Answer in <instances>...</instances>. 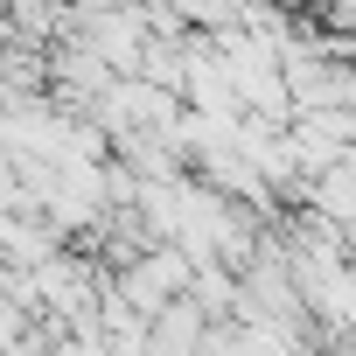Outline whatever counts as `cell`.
<instances>
[{"label": "cell", "instance_id": "cell-3", "mask_svg": "<svg viewBox=\"0 0 356 356\" xmlns=\"http://www.w3.org/2000/svg\"><path fill=\"white\" fill-rule=\"evenodd\" d=\"M349 168H356V147H349Z\"/></svg>", "mask_w": 356, "mask_h": 356}, {"label": "cell", "instance_id": "cell-1", "mask_svg": "<svg viewBox=\"0 0 356 356\" xmlns=\"http://www.w3.org/2000/svg\"><path fill=\"white\" fill-rule=\"evenodd\" d=\"M210 349V314L196 300H175L161 321H154V349L147 356H203Z\"/></svg>", "mask_w": 356, "mask_h": 356}, {"label": "cell", "instance_id": "cell-2", "mask_svg": "<svg viewBox=\"0 0 356 356\" xmlns=\"http://www.w3.org/2000/svg\"><path fill=\"white\" fill-rule=\"evenodd\" d=\"M161 8H175L182 22H203V0H161Z\"/></svg>", "mask_w": 356, "mask_h": 356}]
</instances>
